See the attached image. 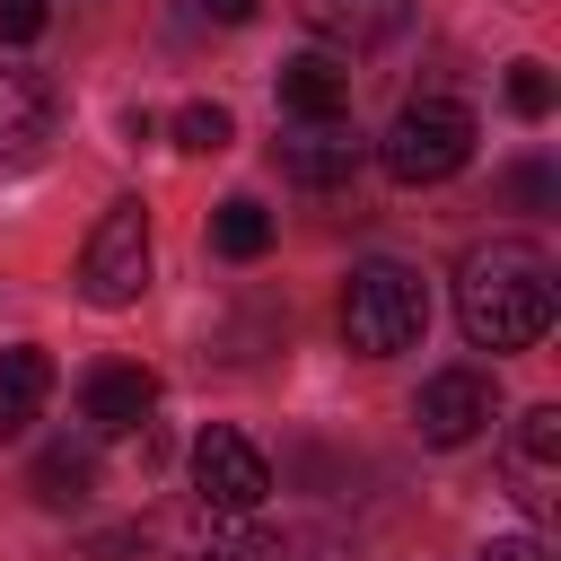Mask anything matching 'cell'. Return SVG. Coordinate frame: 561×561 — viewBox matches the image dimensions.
<instances>
[{"label": "cell", "mask_w": 561, "mask_h": 561, "mask_svg": "<svg viewBox=\"0 0 561 561\" xmlns=\"http://www.w3.org/2000/svg\"><path fill=\"white\" fill-rule=\"evenodd\" d=\"M552 254L526 245V237H491L456 263V324L473 351H535L552 333Z\"/></svg>", "instance_id": "1"}, {"label": "cell", "mask_w": 561, "mask_h": 561, "mask_svg": "<svg viewBox=\"0 0 561 561\" xmlns=\"http://www.w3.org/2000/svg\"><path fill=\"white\" fill-rule=\"evenodd\" d=\"M421 324H430V289H421L412 263H386V254H377V263L351 272V289H342V333H351V351L394 359V351L421 342Z\"/></svg>", "instance_id": "2"}, {"label": "cell", "mask_w": 561, "mask_h": 561, "mask_svg": "<svg viewBox=\"0 0 561 561\" xmlns=\"http://www.w3.org/2000/svg\"><path fill=\"white\" fill-rule=\"evenodd\" d=\"M465 158H473V114L456 96H412L377 140V167L394 184H447V175H465Z\"/></svg>", "instance_id": "3"}, {"label": "cell", "mask_w": 561, "mask_h": 561, "mask_svg": "<svg viewBox=\"0 0 561 561\" xmlns=\"http://www.w3.org/2000/svg\"><path fill=\"white\" fill-rule=\"evenodd\" d=\"M140 289H149V210L114 202L79 245V298L88 307H131Z\"/></svg>", "instance_id": "4"}, {"label": "cell", "mask_w": 561, "mask_h": 561, "mask_svg": "<svg viewBox=\"0 0 561 561\" xmlns=\"http://www.w3.org/2000/svg\"><path fill=\"white\" fill-rule=\"evenodd\" d=\"M193 500L210 508V517H254L263 500H272V465H263V447L245 438V430H202L193 438Z\"/></svg>", "instance_id": "5"}, {"label": "cell", "mask_w": 561, "mask_h": 561, "mask_svg": "<svg viewBox=\"0 0 561 561\" xmlns=\"http://www.w3.org/2000/svg\"><path fill=\"white\" fill-rule=\"evenodd\" d=\"M491 377L482 368H438L421 394H412V430L430 438V447H465V438H482L491 430Z\"/></svg>", "instance_id": "6"}, {"label": "cell", "mask_w": 561, "mask_h": 561, "mask_svg": "<svg viewBox=\"0 0 561 561\" xmlns=\"http://www.w3.org/2000/svg\"><path fill=\"white\" fill-rule=\"evenodd\" d=\"M359 149H368V140L351 131V114H324V123H289L272 158H280V175H289V184L333 193V184H351V175H359Z\"/></svg>", "instance_id": "7"}, {"label": "cell", "mask_w": 561, "mask_h": 561, "mask_svg": "<svg viewBox=\"0 0 561 561\" xmlns=\"http://www.w3.org/2000/svg\"><path fill=\"white\" fill-rule=\"evenodd\" d=\"M149 412H158V377H149V368H131V359L88 368V386H79V421H88L96 438H131Z\"/></svg>", "instance_id": "8"}, {"label": "cell", "mask_w": 561, "mask_h": 561, "mask_svg": "<svg viewBox=\"0 0 561 561\" xmlns=\"http://www.w3.org/2000/svg\"><path fill=\"white\" fill-rule=\"evenodd\" d=\"M61 123V88L44 70H0V167H26Z\"/></svg>", "instance_id": "9"}, {"label": "cell", "mask_w": 561, "mask_h": 561, "mask_svg": "<svg viewBox=\"0 0 561 561\" xmlns=\"http://www.w3.org/2000/svg\"><path fill=\"white\" fill-rule=\"evenodd\" d=\"M298 18H307L324 44H342V53H377V44L403 35L412 0H298Z\"/></svg>", "instance_id": "10"}, {"label": "cell", "mask_w": 561, "mask_h": 561, "mask_svg": "<svg viewBox=\"0 0 561 561\" xmlns=\"http://www.w3.org/2000/svg\"><path fill=\"white\" fill-rule=\"evenodd\" d=\"M280 105H289L298 123L351 114V61H333V53H298V61H280Z\"/></svg>", "instance_id": "11"}, {"label": "cell", "mask_w": 561, "mask_h": 561, "mask_svg": "<svg viewBox=\"0 0 561 561\" xmlns=\"http://www.w3.org/2000/svg\"><path fill=\"white\" fill-rule=\"evenodd\" d=\"M552 456H561V403H535V412H517V447H508V482H517V500L526 508H543L552 491Z\"/></svg>", "instance_id": "12"}, {"label": "cell", "mask_w": 561, "mask_h": 561, "mask_svg": "<svg viewBox=\"0 0 561 561\" xmlns=\"http://www.w3.org/2000/svg\"><path fill=\"white\" fill-rule=\"evenodd\" d=\"M44 394H53V359L35 342H9L0 351V438H26V421L44 412Z\"/></svg>", "instance_id": "13"}, {"label": "cell", "mask_w": 561, "mask_h": 561, "mask_svg": "<svg viewBox=\"0 0 561 561\" xmlns=\"http://www.w3.org/2000/svg\"><path fill=\"white\" fill-rule=\"evenodd\" d=\"M88 482H96V456H88V447H70V438H53V447L35 456V473H26V491H35L44 508H79V500H88Z\"/></svg>", "instance_id": "14"}, {"label": "cell", "mask_w": 561, "mask_h": 561, "mask_svg": "<svg viewBox=\"0 0 561 561\" xmlns=\"http://www.w3.org/2000/svg\"><path fill=\"white\" fill-rule=\"evenodd\" d=\"M210 245H219L228 263H254V254L272 245V210H263V202H245V193H237V202H219V219H210Z\"/></svg>", "instance_id": "15"}, {"label": "cell", "mask_w": 561, "mask_h": 561, "mask_svg": "<svg viewBox=\"0 0 561 561\" xmlns=\"http://www.w3.org/2000/svg\"><path fill=\"white\" fill-rule=\"evenodd\" d=\"M228 561H351L333 535H316V526H280V535H254L245 552H228Z\"/></svg>", "instance_id": "16"}, {"label": "cell", "mask_w": 561, "mask_h": 561, "mask_svg": "<svg viewBox=\"0 0 561 561\" xmlns=\"http://www.w3.org/2000/svg\"><path fill=\"white\" fill-rule=\"evenodd\" d=\"M228 140H237L228 105H184V114H175V149H193V158H219Z\"/></svg>", "instance_id": "17"}, {"label": "cell", "mask_w": 561, "mask_h": 561, "mask_svg": "<svg viewBox=\"0 0 561 561\" xmlns=\"http://www.w3.org/2000/svg\"><path fill=\"white\" fill-rule=\"evenodd\" d=\"M508 105H517L526 123H543V114H552V70H543V61H508Z\"/></svg>", "instance_id": "18"}, {"label": "cell", "mask_w": 561, "mask_h": 561, "mask_svg": "<svg viewBox=\"0 0 561 561\" xmlns=\"http://www.w3.org/2000/svg\"><path fill=\"white\" fill-rule=\"evenodd\" d=\"M53 18V0H0V44H35Z\"/></svg>", "instance_id": "19"}, {"label": "cell", "mask_w": 561, "mask_h": 561, "mask_svg": "<svg viewBox=\"0 0 561 561\" xmlns=\"http://www.w3.org/2000/svg\"><path fill=\"white\" fill-rule=\"evenodd\" d=\"M473 561H543V543H535V535H500V543H482Z\"/></svg>", "instance_id": "20"}, {"label": "cell", "mask_w": 561, "mask_h": 561, "mask_svg": "<svg viewBox=\"0 0 561 561\" xmlns=\"http://www.w3.org/2000/svg\"><path fill=\"white\" fill-rule=\"evenodd\" d=\"M202 9H210V18H219V26H245V18H254V9H263V0H202Z\"/></svg>", "instance_id": "21"}]
</instances>
